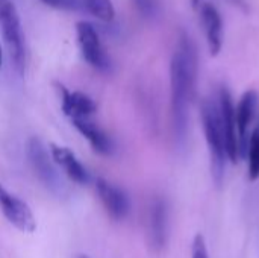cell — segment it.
Here are the masks:
<instances>
[{"mask_svg":"<svg viewBox=\"0 0 259 258\" xmlns=\"http://www.w3.org/2000/svg\"><path fill=\"white\" fill-rule=\"evenodd\" d=\"M58 90L62 99V111L71 120L91 117L96 113L97 105L88 94L82 91H70L64 85H58Z\"/></svg>","mask_w":259,"mask_h":258,"instance_id":"11","label":"cell"},{"mask_svg":"<svg viewBox=\"0 0 259 258\" xmlns=\"http://www.w3.org/2000/svg\"><path fill=\"white\" fill-rule=\"evenodd\" d=\"M50 155H52V160L55 161V164H58L71 181H74L76 184H88L90 182L88 170L82 166V163L76 158V155L68 148L52 144Z\"/></svg>","mask_w":259,"mask_h":258,"instance_id":"13","label":"cell"},{"mask_svg":"<svg viewBox=\"0 0 259 258\" xmlns=\"http://www.w3.org/2000/svg\"><path fill=\"white\" fill-rule=\"evenodd\" d=\"M77 258H90L88 255H77Z\"/></svg>","mask_w":259,"mask_h":258,"instance_id":"22","label":"cell"},{"mask_svg":"<svg viewBox=\"0 0 259 258\" xmlns=\"http://www.w3.org/2000/svg\"><path fill=\"white\" fill-rule=\"evenodd\" d=\"M191 3H193L194 8H200L205 3V0H191Z\"/></svg>","mask_w":259,"mask_h":258,"instance_id":"20","label":"cell"},{"mask_svg":"<svg viewBox=\"0 0 259 258\" xmlns=\"http://www.w3.org/2000/svg\"><path fill=\"white\" fill-rule=\"evenodd\" d=\"M27 157L29 163L36 175V178L41 181V184L56 198H64L68 193V189L59 175L55 161L52 160V155H49L46 146L42 141L36 137H32L27 143Z\"/></svg>","mask_w":259,"mask_h":258,"instance_id":"4","label":"cell"},{"mask_svg":"<svg viewBox=\"0 0 259 258\" xmlns=\"http://www.w3.org/2000/svg\"><path fill=\"white\" fill-rule=\"evenodd\" d=\"M258 102V93L255 90H249L241 96L235 108V122H237V132H238V140H240L241 158H246V154H247V144H249V137H250L249 128L253 122Z\"/></svg>","mask_w":259,"mask_h":258,"instance_id":"9","label":"cell"},{"mask_svg":"<svg viewBox=\"0 0 259 258\" xmlns=\"http://www.w3.org/2000/svg\"><path fill=\"white\" fill-rule=\"evenodd\" d=\"M2 61H3V55H2V47H0V67H2Z\"/></svg>","mask_w":259,"mask_h":258,"instance_id":"21","label":"cell"},{"mask_svg":"<svg viewBox=\"0 0 259 258\" xmlns=\"http://www.w3.org/2000/svg\"><path fill=\"white\" fill-rule=\"evenodd\" d=\"M83 8L96 18H100L103 21H112L115 17L112 0H83Z\"/></svg>","mask_w":259,"mask_h":258,"instance_id":"16","label":"cell"},{"mask_svg":"<svg viewBox=\"0 0 259 258\" xmlns=\"http://www.w3.org/2000/svg\"><path fill=\"white\" fill-rule=\"evenodd\" d=\"M191 258H209L208 257V249H206V243L202 234H197L194 237L193 242V249H191Z\"/></svg>","mask_w":259,"mask_h":258,"instance_id":"19","label":"cell"},{"mask_svg":"<svg viewBox=\"0 0 259 258\" xmlns=\"http://www.w3.org/2000/svg\"><path fill=\"white\" fill-rule=\"evenodd\" d=\"M0 33L8 49L11 62L18 73H23L26 67L24 32L18 12L11 0H0Z\"/></svg>","mask_w":259,"mask_h":258,"instance_id":"3","label":"cell"},{"mask_svg":"<svg viewBox=\"0 0 259 258\" xmlns=\"http://www.w3.org/2000/svg\"><path fill=\"white\" fill-rule=\"evenodd\" d=\"M217 103H219L220 120H222V128H223L225 141H226L228 160H231L232 163H237L238 158H241V149H240V140H238V132H237L235 106H234L232 96L228 88L220 90Z\"/></svg>","mask_w":259,"mask_h":258,"instance_id":"6","label":"cell"},{"mask_svg":"<svg viewBox=\"0 0 259 258\" xmlns=\"http://www.w3.org/2000/svg\"><path fill=\"white\" fill-rule=\"evenodd\" d=\"M200 116H202V125H203L206 143L209 148L212 175L214 179L220 184L225 175L228 152H226V141H225V134L220 120L219 103L211 99H205L202 102Z\"/></svg>","mask_w":259,"mask_h":258,"instance_id":"2","label":"cell"},{"mask_svg":"<svg viewBox=\"0 0 259 258\" xmlns=\"http://www.w3.org/2000/svg\"><path fill=\"white\" fill-rule=\"evenodd\" d=\"M76 32L83 59L99 71H109L111 58L106 53L96 27L88 21H80L76 24Z\"/></svg>","mask_w":259,"mask_h":258,"instance_id":"5","label":"cell"},{"mask_svg":"<svg viewBox=\"0 0 259 258\" xmlns=\"http://www.w3.org/2000/svg\"><path fill=\"white\" fill-rule=\"evenodd\" d=\"M200 18L205 27L208 47L212 56L219 55L223 46V21L217 8L211 3H203L200 6Z\"/></svg>","mask_w":259,"mask_h":258,"instance_id":"12","label":"cell"},{"mask_svg":"<svg viewBox=\"0 0 259 258\" xmlns=\"http://www.w3.org/2000/svg\"><path fill=\"white\" fill-rule=\"evenodd\" d=\"M96 190H97L102 205L105 207L106 213L112 219L123 220L129 214L131 201L127 198V195L124 193V190H121L120 187H117L102 178H99L96 181Z\"/></svg>","mask_w":259,"mask_h":258,"instance_id":"8","label":"cell"},{"mask_svg":"<svg viewBox=\"0 0 259 258\" xmlns=\"http://www.w3.org/2000/svg\"><path fill=\"white\" fill-rule=\"evenodd\" d=\"M168 231V210L164 199L158 198L152 202L147 220L149 245L155 252H161L167 243Z\"/></svg>","mask_w":259,"mask_h":258,"instance_id":"7","label":"cell"},{"mask_svg":"<svg viewBox=\"0 0 259 258\" xmlns=\"http://www.w3.org/2000/svg\"><path fill=\"white\" fill-rule=\"evenodd\" d=\"M0 210L5 214V217L20 231L32 233L35 230L36 222L29 205L23 202L20 198L11 195L9 192L0 199Z\"/></svg>","mask_w":259,"mask_h":258,"instance_id":"10","label":"cell"},{"mask_svg":"<svg viewBox=\"0 0 259 258\" xmlns=\"http://www.w3.org/2000/svg\"><path fill=\"white\" fill-rule=\"evenodd\" d=\"M71 123L88 140V143L91 144V148L97 154H100V155H111L112 154V151H114L112 138L97 123H94L90 117L73 119Z\"/></svg>","mask_w":259,"mask_h":258,"instance_id":"14","label":"cell"},{"mask_svg":"<svg viewBox=\"0 0 259 258\" xmlns=\"http://www.w3.org/2000/svg\"><path fill=\"white\" fill-rule=\"evenodd\" d=\"M197 49L188 35H181L170 64L173 126L179 140L185 138L191 102L196 93Z\"/></svg>","mask_w":259,"mask_h":258,"instance_id":"1","label":"cell"},{"mask_svg":"<svg viewBox=\"0 0 259 258\" xmlns=\"http://www.w3.org/2000/svg\"><path fill=\"white\" fill-rule=\"evenodd\" d=\"M39 2L46 6L62 9V11H77L83 8V0H39Z\"/></svg>","mask_w":259,"mask_h":258,"instance_id":"18","label":"cell"},{"mask_svg":"<svg viewBox=\"0 0 259 258\" xmlns=\"http://www.w3.org/2000/svg\"><path fill=\"white\" fill-rule=\"evenodd\" d=\"M132 3L135 5L137 11L146 18H155L161 9L158 0H132Z\"/></svg>","mask_w":259,"mask_h":258,"instance_id":"17","label":"cell"},{"mask_svg":"<svg viewBox=\"0 0 259 258\" xmlns=\"http://www.w3.org/2000/svg\"><path fill=\"white\" fill-rule=\"evenodd\" d=\"M246 158L249 160L247 176L250 181H256L259 179V125L250 132Z\"/></svg>","mask_w":259,"mask_h":258,"instance_id":"15","label":"cell"}]
</instances>
